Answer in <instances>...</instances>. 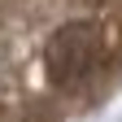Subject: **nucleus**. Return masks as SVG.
<instances>
[{
    "instance_id": "obj_1",
    "label": "nucleus",
    "mask_w": 122,
    "mask_h": 122,
    "mask_svg": "<svg viewBox=\"0 0 122 122\" xmlns=\"http://www.w3.org/2000/svg\"><path fill=\"white\" fill-rule=\"evenodd\" d=\"M44 61H48V74L57 87H74L83 83L92 70H96L100 61V35L92 22H66L48 39V48H44Z\"/></svg>"
}]
</instances>
